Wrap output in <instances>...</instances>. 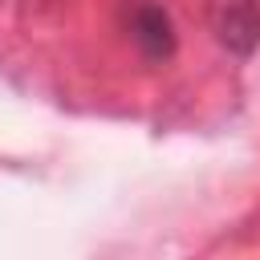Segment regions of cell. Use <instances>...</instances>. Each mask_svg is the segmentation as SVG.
<instances>
[{"label":"cell","instance_id":"cell-1","mask_svg":"<svg viewBox=\"0 0 260 260\" xmlns=\"http://www.w3.org/2000/svg\"><path fill=\"white\" fill-rule=\"evenodd\" d=\"M130 37H134V45L142 49L146 61H167V57L175 53V28H171V16H167L158 4H138V8H134Z\"/></svg>","mask_w":260,"mask_h":260},{"label":"cell","instance_id":"cell-2","mask_svg":"<svg viewBox=\"0 0 260 260\" xmlns=\"http://www.w3.org/2000/svg\"><path fill=\"white\" fill-rule=\"evenodd\" d=\"M219 41L228 49H236V53H252L260 45V8L252 0L232 4L223 12V20H219Z\"/></svg>","mask_w":260,"mask_h":260}]
</instances>
